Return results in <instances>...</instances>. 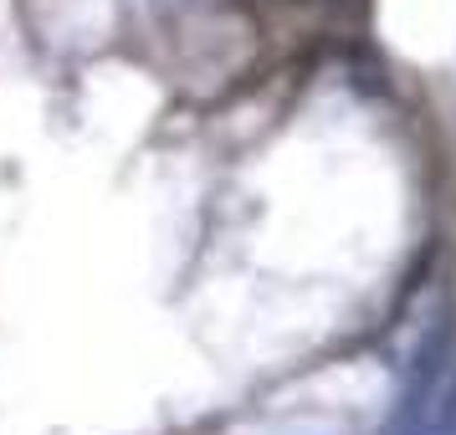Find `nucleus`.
I'll use <instances>...</instances> for the list:
<instances>
[]
</instances>
